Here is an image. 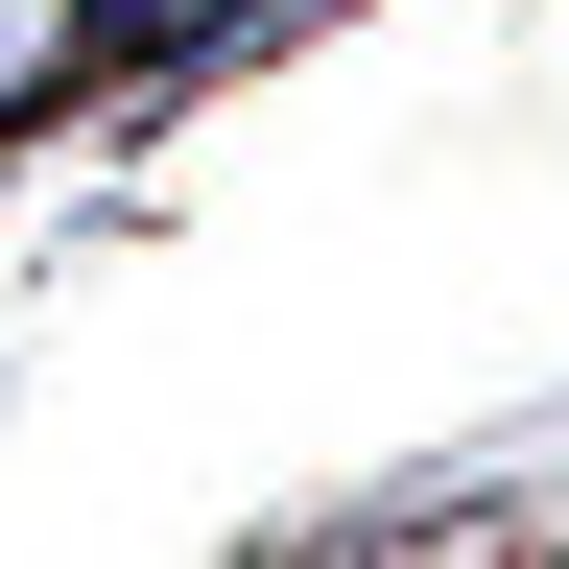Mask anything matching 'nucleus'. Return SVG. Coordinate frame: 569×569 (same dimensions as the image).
<instances>
[{"label": "nucleus", "mask_w": 569, "mask_h": 569, "mask_svg": "<svg viewBox=\"0 0 569 569\" xmlns=\"http://www.w3.org/2000/svg\"><path fill=\"white\" fill-rule=\"evenodd\" d=\"M238 24H261V0H71L96 71H190V48H238Z\"/></svg>", "instance_id": "obj_1"}]
</instances>
